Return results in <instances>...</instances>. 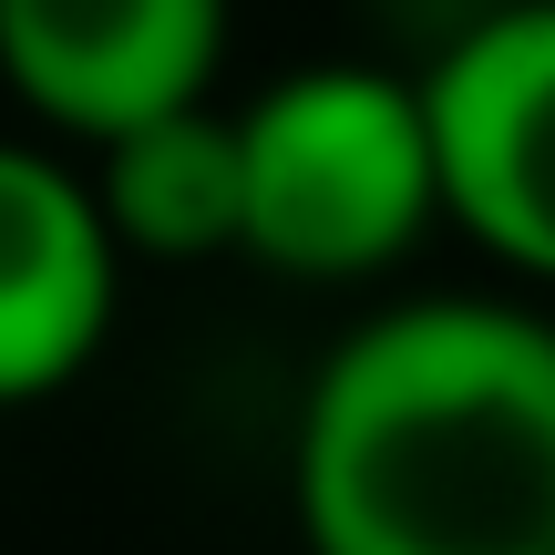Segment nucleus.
<instances>
[{"mask_svg": "<svg viewBox=\"0 0 555 555\" xmlns=\"http://www.w3.org/2000/svg\"><path fill=\"white\" fill-rule=\"evenodd\" d=\"M288 504L309 555H555V319L371 309L298 401Z\"/></svg>", "mask_w": 555, "mask_h": 555, "instance_id": "1", "label": "nucleus"}, {"mask_svg": "<svg viewBox=\"0 0 555 555\" xmlns=\"http://www.w3.org/2000/svg\"><path fill=\"white\" fill-rule=\"evenodd\" d=\"M247 258L278 278H380L442 217L422 82L380 62H309L237 114Z\"/></svg>", "mask_w": 555, "mask_h": 555, "instance_id": "2", "label": "nucleus"}, {"mask_svg": "<svg viewBox=\"0 0 555 555\" xmlns=\"http://www.w3.org/2000/svg\"><path fill=\"white\" fill-rule=\"evenodd\" d=\"M442 217L555 288V0H504L463 21L422 73Z\"/></svg>", "mask_w": 555, "mask_h": 555, "instance_id": "3", "label": "nucleus"}, {"mask_svg": "<svg viewBox=\"0 0 555 555\" xmlns=\"http://www.w3.org/2000/svg\"><path fill=\"white\" fill-rule=\"evenodd\" d=\"M227 0H0V82L73 144H114L217 93Z\"/></svg>", "mask_w": 555, "mask_h": 555, "instance_id": "4", "label": "nucleus"}, {"mask_svg": "<svg viewBox=\"0 0 555 555\" xmlns=\"http://www.w3.org/2000/svg\"><path fill=\"white\" fill-rule=\"evenodd\" d=\"M114 268L124 247L93 206V176H73L52 144L0 134V412L93 371L124 288Z\"/></svg>", "mask_w": 555, "mask_h": 555, "instance_id": "5", "label": "nucleus"}, {"mask_svg": "<svg viewBox=\"0 0 555 555\" xmlns=\"http://www.w3.org/2000/svg\"><path fill=\"white\" fill-rule=\"evenodd\" d=\"M93 206L124 258H227L247 237V165H237V114L185 103L134 134L93 144Z\"/></svg>", "mask_w": 555, "mask_h": 555, "instance_id": "6", "label": "nucleus"}]
</instances>
